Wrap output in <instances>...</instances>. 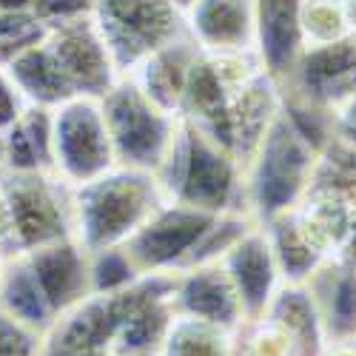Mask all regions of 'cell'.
Instances as JSON below:
<instances>
[{
  "mask_svg": "<svg viewBox=\"0 0 356 356\" xmlns=\"http://www.w3.org/2000/svg\"><path fill=\"white\" fill-rule=\"evenodd\" d=\"M291 0H265V35H268V54L271 60H282L291 49L293 38V17H291Z\"/></svg>",
  "mask_w": 356,
  "mask_h": 356,
  "instance_id": "cell-1",
  "label": "cell"
},
{
  "mask_svg": "<svg viewBox=\"0 0 356 356\" xmlns=\"http://www.w3.org/2000/svg\"><path fill=\"white\" fill-rule=\"evenodd\" d=\"M0 356H23V345L17 342L15 331L0 328Z\"/></svg>",
  "mask_w": 356,
  "mask_h": 356,
  "instance_id": "cell-2",
  "label": "cell"
}]
</instances>
